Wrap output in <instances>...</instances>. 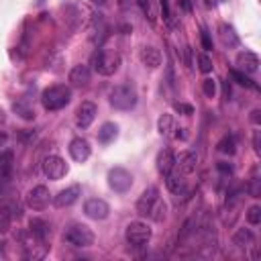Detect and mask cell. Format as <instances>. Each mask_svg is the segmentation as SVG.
I'll list each match as a JSON object with an SVG mask.
<instances>
[{"label":"cell","mask_w":261,"mask_h":261,"mask_svg":"<svg viewBox=\"0 0 261 261\" xmlns=\"http://www.w3.org/2000/svg\"><path fill=\"white\" fill-rule=\"evenodd\" d=\"M80 196H82V186L73 184V186H69V188L61 190V192L53 198V204H55L57 208H67V206H71L73 202H77V198H80Z\"/></svg>","instance_id":"4fadbf2b"},{"label":"cell","mask_w":261,"mask_h":261,"mask_svg":"<svg viewBox=\"0 0 261 261\" xmlns=\"http://www.w3.org/2000/svg\"><path fill=\"white\" fill-rule=\"evenodd\" d=\"M253 145H255V153H261V133L259 130L253 133Z\"/></svg>","instance_id":"d590c367"},{"label":"cell","mask_w":261,"mask_h":261,"mask_svg":"<svg viewBox=\"0 0 261 261\" xmlns=\"http://www.w3.org/2000/svg\"><path fill=\"white\" fill-rule=\"evenodd\" d=\"M216 149L220 151V153H226V155H234V139L230 137V135H224L220 141H218V145H216Z\"/></svg>","instance_id":"4316f807"},{"label":"cell","mask_w":261,"mask_h":261,"mask_svg":"<svg viewBox=\"0 0 261 261\" xmlns=\"http://www.w3.org/2000/svg\"><path fill=\"white\" fill-rule=\"evenodd\" d=\"M202 47H204L206 51H210V49H212V41H210V35H208V31H206V29H202Z\"/></svg>","instance_id":"e575fe53"},{"label":"cell","mask_w":261,"mask_h":261,"mask_svg":"<svg viewBox=\"0 0 261 261\" xmlns=\"http://www.w3.org/2000/svg\"><path fill=\"white\" fill-rule=\"evenodd\" d=\"M253 241H255V234L251 232V228H239L232 237V243L237 247H249V245H253Z\"/></svg>","instance_id":"cb8c5ba5"},{"label":"cell","mask_w":261,"mask_h":261,"mask_svg":"<svg viewBox=\"0 0 261 261\" xmlns=\"http://www.w3.org/2000/svg\"><path fill=\"white\" fill-rule=\"evenodd\" d=\"M198 69L202 73H210L212 71V59H210L208 53H200L198 55Z\"/></svg>","instance_id":"4dcf8cb0"},{"label":"cell","mask_w":261,"mask_h":261,"mask_svg":"<svg viewBox=\"0 0 261 261\" xmlns=\"http://www.w3.org/2000/svg\"><path fill=\"white\" fill-rule=\"evenodd\" d=\"M90 153H92V147H90V143H88L86 139L75 137V139L69 141V155H71L73 161L84 163V161L90 157Z\"/></svg>","instance_id":"7c38bea8"},{"label":"cell","mask_w":261,"mask_h":261,"mask_svg":"<svg viewBox=\"0 0 261 261\" xmlns=\"http://www.w3.org/2000/svg\"><path fill=\"white\" fill-rule=\"evenodd\" d=\"M216 167H218V171H222V173H230V171H232V165H230V163H224V161H220Z\"/></svg>","instance_id":"74e56055"},{"label":"cell","mask_w":261,"mask_h":261,"mask_svg":"<svg viewBox=\"0 0 261 261\" xmlns=\"http://www.w3.org/2000/svg\"><path fill=\"white\" fill-rule=\"evenodd\" d=\"M175 110H177V112H186V114H192V112H194V108H192L190 104H179V102L175 104Z\"/></svg>","instance_id":"8d00e7d4"},{"label":"cell","mask_w":261,"mask_h":261,"mask_svg":"<svg viewBox=\"0 0 261 261\" xmlns=\"http://www.w3.org/2000/svg\"><path fill=\"white\" fill-rule=\"evenodd\" d=\"M259 114H261V110H253V116H251V118H253L255 122H259Z\"/></svg>","instance_id":"7bdbcfd3"},{"label":"cell","mask_w":261,"mask_h":261,"mask_svg":"<svg viewBox=\"0 0 261 261\" xmlns=\"http://www.w3.org/2000/svg\"><path fill=\"white\" fill-rule=\"evenodd\" d=\"M8 139H10V137H8L4 130H0V149H4V147L8 145Z\"/></svg>","instance_id":"ab89813d"},{"label":"cell","mask_w":261,"mask_h":261,"mask_svg":"<svg viewBox=\"0 0 261 261\" xmlns=\"http://www.w3.org/2000/svg\"><path fill=\"white\" fill-rule=\"evenodd\" d=\"M237 65L241 67L243 73H255L259 69V57L253 51H241L237 55Z\"/></svg>","instance_id":"5bb4252c"},{"label":"cell","mask_w":261,"mask_h":261,"mask_svg":"<svg viewBox=\"0 0 261 261\" xmlns=\"http://www.w3.org/2000/svg\"><path fill=\"white\" fill-rule=\"evenodd\" d=\"M165 212H167V206H165V202L159 198V202L155 204V208L151 210V214H149V216H151L155 222H161V220L165 218Z\"/></svg>","instance_id":"f1b7e54d"},{"label":"cell","mask_w":261,"mask_h":261,"mask_svg":"<svg viewBox=\"0 0 261 261\" xmlns=\"http://www.w3.org/2000/svg\"><path fill=\"white\" fill-rule=\"evenodd\" d=\"M71 100V90L63 84H57V86H49L43 90L41 94V102H43V108L53 112V110H61L63 106H67Z\"/></svg>","instance_id":"6da1fadb"},{"label":"cell","mask_w":261,"mask_h":261,"mask_svg":"<svg viewBox=\"0 0 261 261\" xmlns=\"http://www.w3.org/2000/svg\"><path fill=\"white\" fill-rule=\"evenodd\" d=\"M96 112H98V108H96L94 102H88V100L82 102V104L77 106V110H75V122H77V126H80V128H88V126L94 122Z\"/></svg>","instance_id":"8fae6325"},{"label":"cell","mask_w":261,"mask_h":261,"mask_svg":"<svg viewBox=\"0 0 261 261\" xmlns=\"http://www.w3.org/2000/svg\"><path fill=\"white\" fill-rule=\"evenodd\" d=\"M43 173H45L49 179L57 181V179L65 177V173H67V163H65L59 155H49V157L43 159Z\"/></svg>","instance_id":"52a82bcc"},{"label":"cell","mask_w":261,"mask_h":261,"mask_svg":"<svg viewBox=\"0 0 261 261\" xmlns=\"http://www.w3.org/2000/svg\"><path fill=\"white\" fill-rule=\"evenodd\" d=\"M175 165L179 167V173H192V171H196L198 157H196L194 151H181L175 157Z\"/></svg>","instance_id":"2e32d148"},{"label":"cell","mask_w":261,"mask_h":261,"mask_svg":"<svg viewBox=\"0 0 261 261\" xmlns=\"http://www.w3.org/2000/svg\"><path fill=\"white\" fill-rule=\"evenodd\" d=\"M126 4H128V0H120V6H122V8H124Z\"/></svg>","instance_id":"f6af8a7d"},{"label":"cell","mask_w":261,"mask_h":261,"mask_svg":"<svg viewBox=\"0 0 261 261\" xmlns=\"http://www.w3.org/2000/svg\"><path fill=\"white\" fill-rule=\"evenodd\" d=\"M139 2V6L143 8V10H147V6H149V0H137Z\"/></svg>","instance_id":"b9f144b4"},{"label":"cell","mask_w":261,"mask_h":261,"mask_svg":"<svg viewBox=\"0 0 261 261\" xmlns=\"http://www.w3.org/2000/svg\"><path fill=\"white\" fill-rule=\"evenodd\" d=\"M165 184H167V188H169V192H173V194H181V192H186V179H184V173H173V169L169 171V173H165Z\"/></svg>","instance_id":"ffe728a7"},{"label":"cell","mask_w":261,"mask_h":261,"mask_svg":"<svg viewBox=\"0 0 261 261\" xmlns=\"http://www.w3.org/2000/svg\"><path fill=\"white\" fill-rule=\"evenodd\" d=\"M6 226H8V216H4V214H2V218H0V232H2V230H6Z\"/></svg>","instance_id":"60d3db41"},{"label":"cell","mask_w":261,"mask_h":261,"mask_svg":"<svg viewBox=\"0 0 261 261\" xmlns=\"http://www.w3.org/2000/svg\"><path fill=\"white\" fill-rule=\"evenodd\" d=\"M108 100L116 110H130L137 106V90L130 84H118L110 90Z\"/></svg>","instance_id":"7a4b0ae2"},{"label":"cell","mask_w":261,"mask_h":261,"mask_svg":"<svg viewBox=\"0 0 261 261\" xmlns=\"http://www.w3.org/2000/svg\"><path fill=\"white\" fill-rule=\"evenodd\" d=\"M63 241L73 247H90L94 245V232L86 224H69L63 232Z\"/></svg>","instance_id":"5b68a950"},{"label":"cell","mask_w":261,"mask_h":261,"mask_svg":"<svg viewBox=\"0 0 261 261\" xmlns=\"http://www.w3.org/2000/svg\"><path fill=\"white\" fill-rule=\"evenodd\" d=\"M124 239L130 247H145L149 241H151V228L147 222L143 220H133L126 224V230H124Z\"/></svg>","instance_id":"277c9868"},{"label":"cell","mask_w":261,"mask_h":261,"mask_svg":"<svg viewBox=\"0 0 261 261\" xmlns=\"http://www.w3.org/2000/svg\"><path fill=\"white\" fill-rule=\"evenodd\" d=\"M92 2L98 4V6H104V4H106V0H92Z\"/></svg>","instance_id":"ee69618b"},{"label":"cell","mask_w":261,"mask_h":261,"mask_svg":"<svg viewBox=\"0 0 261 261\" xmlns=\"http://www.w3.org/2000/svg\"><path fill=\"white\" fill-rule=\"evenodd\" d=\"M247 222L249 224H253V226H257L259 222H261V206H249V210H247Z\"/></svg>","instance_id":"f546056e"},{"label":"cell","mask_w":261,"mask_h":261,"mask_svg":"<svg viewBox=\"0 0 261 261\" xmlns=\"http://www.w3.org/2000/svg\"><path fill=\"white\" fill-rule=\"evenodd\" d=\"M29 232H31L37 241L47 243V237H49V224H47L45 220H41V218H33V220L29 222Z\"/></svg>","instance_id":"d6986e66"},{"label":"cell","mask_w":261,"mask_h":261,"mask_svg":"<svg viewBox=\"0 0 261 261\" xmlns=\"http://www.w3.org/2000/svg\"><path fill=\"white\" fill-rule=\"evenodd\" d=\"M104 31H106V22L102 14H94L92 18V27H90V39L94 43H100L104 39Z\"/></svg>","instance_id":"44dd1931"},{"label":"cell","mask_w":261,"mask_h":261,"mask_svg":"<svg viewBox=\"0 0 261 261\" xmlns=\"http://www.w3.org/2000/svg\"><path fill=\"white\" fill-rule=\"evenodd\" d=\"M218 35H220V41H222L224 47H237L239 45V37H237L234 29L230 24H220Z\"/></svg>","instance_id":"7402d4cb"},{"label":"cell","mask_w":261,"mask_h":261,"mask_svg":"<svg viewBox=\"0 0 261 261\" xmlns=\"http://www.w3.org/2000/svg\"><path fill=\"white\" fill-rule=\"evenodd\" d=\"M159 6H161V14H163V18L169 22V18H171V12H169V2H167V0H159Z\"/></svg>","instance_id":"836d02e7"},{"label":"cell","mask_w":261,"mask_h":261,"mask_svg":"<svg viewBox=\"0 0 261 261\" xmlns=\"http://www.w3.org/2000/svg\"><path fill=\"white\" fill-rule=\"evenodd\" d=\"M202 92H204L208 98H212V96L216 94V84H214L212 77H206V80L202 82Z\"/></svg>","instance_id":"d6a6232c"},{"label":"cell","mask_w":261,"mask_h":261,"mask_svg":"<svg viewBox=\"0 0 261 261\" xmlns=\"http://www.w3.org/2000/svg\"><path fill=\"white\" fill-rule=\"evenodd\" d=\"M175 167V155L171 153V149H161L157 155V169L159 173H169Z\"/></svg>","instance_id":"ac0fdd59"},{"label":"cell","mask_w":261,"mask_h":261,"mask_svg":"<svg viewBox=\"0 0 261 261\" xmlns=\"http://www.w3.org/2000/svg\"><path fill=\"white\" fill-rule=\"evenodd\" d=\"M177 4L181 6V10H184V12H190V10H192V4H190V0H177Z\"/></svg>","instance_id":"f35d334b"},{"label":"cell","mask_w":261,"mask_h":261,"mask_svg":"<svg viewBox=\"0 0 261 261\" xmlns=\"http://www.w3.org/2000/svg\"><path fill=\"white\" fill-rule=\"evenodd\" d=\"M108 186H110L114 192H118V194L128 192L130 186H133V175H130V171H126L124 167H112V169L108 171Z\"/></svg>","instance_id":"8992f818"},{"label":"cell","mask_w":261,"mask_h":261,"mask_svg":"<svg viewBox=\"0 0 261 261\" xmlns=\"http://www.w3.org/2000/svg\"><path fill=\"white\" fill-rule=\"evenodd\" d=\"M157 202H159V190H157V186H149V188L139 196V200H137V212H139L141 216H149Z\"/></svg>","instance_id":"ba28073f"},{"label":"cell","mask_w":261,"mask_h":261,"mask_svg":"<svg viewBox=\"0 0 261 261\" xmlns=\"http://www.w3.org/2000/svg\"><path fill=\"white\" fill-rule=\"evenodd\" d=\"M157 128H159V133L163 137H167L173 130V118H171V114H161L159 120H157Z\"/></svg>","instance_id":"484cf974"},{"label":"cell","mask_w":261,"mask_h":261,"mask_svg":"<svg viewBox=\"0 0 261 261\" xmlns=\"http://www.w3.org/2000/svg\"><path fill=\"white\" fill-rule=\"evenodd\" d=\"M90 77H92L90 67L84 65V63L73 65L71 71H69V84H71L73 88H84V86H88V84H90Z\"/></svg>","instance_id":"9a60e30c"},{"label":"cell","mask_w":261,"mask_h":261,"mask_svg":"<svg viewBox=\"0 0 261 261\" xmlns=\"http://www.w3.org/2000/svg\"><path fill=\"white\" fill-rule=\"evenodd\" d=\"M230 75H232V80H237V84H241V86H245V88H253V90H257V84H255L251 77H247L243 71L232 69V71H230Z\"/></svg>","instance_id":"83f0119b"},{"label":"cell","mask_w":261,"mask_h":261,"mask_svg":"<svg viewBox=\"0 0 261 261\" xmlns=\"http://www.w3.org/2000/svg\"><path fill=\"white\" fill-rule=\"evenodd\" d=\"M141 61H143V65H147V67H159L161 65V53H159V49H155V47H151V45H145L143 49H141Z\"/></svg>","instance_id":"e0dca14e"},{"label":"cell","mask_w":261,"mask_h":261,"mask_svg":"<svg viewBox=\"0 0 261 261\" xmlns=\"http://www.w3.org/2000/svg\"><path fill=\"white\" fill-rule=\"evenodd\" d=\"M49 202H51V194H49V190L45 186H35L27 194V204L33 210H45L49 206Z\"/></svg>","instance_id":"9c48e42d"},{"label":"cell","mask_w":261,"mask_h":261,"mask_svg":"<svg viewBox=\"0 0 261 261\" xmlns=\"http://www.w3.org/2000/svg\"><path fill=\"white\" fill-rule=\"evenodd\" d=\"M92 65L100 75H112L120 67V55L106 49H98L92 57Z\"/></svg>","instance_id":"3957f363"},{"label":"cell","mask_w":261,"mask_h":261,"mask_svg":"<svg viewBox=\"0 0 261 261\" xmlns=\"http://www.w3.org/2000/svg\"><path fill=\"white\" fill-rule=\"evenodd\" d=\"M12 171V153L10 151H2L0 153V177L6 179Z\"/></svg>","instance_id":"d4e9b609"},{"label":"cell","mask_w":261,"mask_h":261,"mask_svg":"<svg viewBox=\"0 0 261 261\" xmlns=\"http://www.w3.org/2000/svg\"><path fill=\"white\" fill-rule=\"evenodd\" d=\"M116 135H118V126L114 122H104L100 126V130H98V141L108 145V143H112L116 139Z\"/></svg>","instance_id":"603a6c76"},{"label":"cell","mask_w":261,"mask_h":261,"mask_svg":"<svg viewBox=\"0 0 261 261\" xmlns=\"http://www.w3.org/2000/svg\"><path fill=\"white\" fill-rule=\"evenodd\" d=\"M247 192H249L253 198H259V194H261V179H259V175H257V169L253 171V177H251V184H249Z\"/></svg>","instance_id":"1f68e13d"},{"label":"cell","mask_w":261,"mask_h":261,"mask_svg":"<svg viewBox=\"0 0 261 261\" xmlns=\"http://www.w3.org/2000/svg\"><path fill=\"white\" fill-rule=\"evenodd\" d=\"M84 212H86V216L92 218V220H104V218H108V214H110V206H108L104 200H100V198H90V200H86V204H84Z\"/></svg>","instance_id":"30bf717a"}]
</instances>
